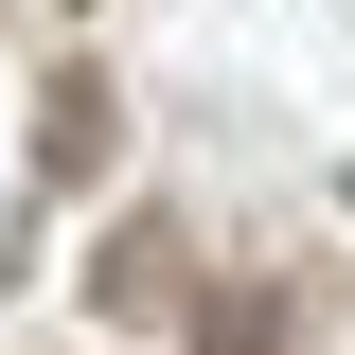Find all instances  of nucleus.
Returning a JSON list of instances; mask_svg holds the SVG:
<instances>
[{"label": "nucleus", "mask_w": 355, "mask_h": 355, "mask_svg": "<svg viewBox=\"0 0 355 355\" xmlns=\"http://www.w3.org/2000/svg\"><path fill=\"white\" fill-rule=\"evenodd\" d=\"M107 125H125L107 71H53V89H36V178H107Z\"/></svg>", "instance_id": "f03ea898"}, {"label": "nucleus", "mask_w": 355, "mask_h": 355, "mask_svg": "<svg viewBox=\"0 0 355 355\" xmlns=\"http://www.w3.org/2000/svg\"><path fill=\"white\" fill-rule=\"evenodd\" d=\"M89 302H107V320H178V231H160V214H125L107 249H89Z\"/></svg>", "instance_id": "f257e3e1"}, {"label": "nucleus", "mask_w": 355, "mask_h": 355, "mask_svg": "<svg viewBox=\"0 0 355 355\" xmlns=\"http://www.w3.org/2000/svg\"><path fill=\"white\" fill-rule=\"evenodd\" d=\"M214 355H284V302H266V284H231V302H214Z\"/></svg>", "instance_id": "7ed1b4c3"}, {"label": "nucleus", "mask_w": 355, "mask_h": 355, "mask_svg": "<svg viewBox=\"0 0 355 355\" xmlns=\"http://www.w3.org/2000/svg\"><path fill=\"white\" fill-rule=\"evenodd\" d=\"M338 196H355V178H338Z\"/></svg>", "instance_id": "20e7f679"}]
</instances>
